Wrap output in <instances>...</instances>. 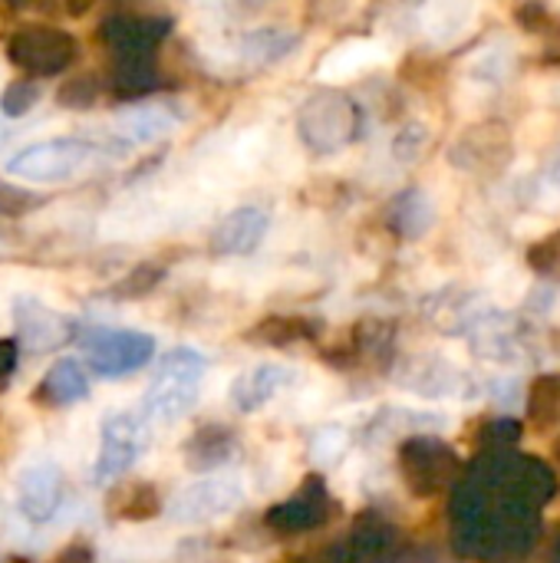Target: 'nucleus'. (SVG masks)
Masks as SVG:
<instances>
[{"instance_id":"9b49d317","label":"nucleus","mask_w":560,"mask_h":563,"mask_svg":"<svg viewBox=\"0 0 560 563\" xmlns=\"http://www.w3.org/2000/svg\"><path fill=\"white\" fill-rule=\"evenodd\" d=\"M13 323H17V333L30 353H53L56 346L69 343L73 340V320L50 310L46 303H40L36 297H20L13 303Z\"/></svg>"},{"instance_id":"6ab92c4d","label":"nucleus","mask_w":560,"mask_h":563,"mask_svg":"<svg viewBox=\"0 0 560 563\" xmlns=\"http://www.w3.org/2000/svg\"><path fill=\"white\" fill-rule=\"evenodd\" d=\"M89 399V379L83 373V366L76 360H56L46 376L40 379V389H36V402L50 406V409H66V406H76Z\"/></svg>"},{"instance_id":"412c9836","label":"nucleus","mask_w":560,"mask_h":563,"mask_svg":"<svg viewBox=\"0 0 560 563\" xmlns=\"http://www.w3.org/2000/svg\"><path fill=\"white\" fill-rule=\"evenodd\" d=\"M389 221H393V228L403 238H413L416 241V238H422L436 224V205H432V198L422 188H409V191H403L393 201Z\"/></svg>"},{"instance_id":"1a4fd4ad","label":"nucleus","mask_w":560,"mask_h":563,"mask_svg":"<svg viewBox=\"0 0 560 563\" xmlns=\"http://www.w3.org/2000/svg\"><path fill=\"white\" fill-rule=\"evenodd\" d=\"M300 135L314 152H337L340 145H347L350 132H353V102H347L343 96H314L304 109H300Z\"/></svg>"},{"instance_id":"a878e982","label":"nucleus","mask_w":560,"mask_h":563,"mask_svg":"<svg viewBox=\"0 0 560 563\" xmlns=\"http://www.w3.org/2000/svg\"><path fill=\"white\" fill-rule=\"evenodd\" d=\"M281 563H360L356 561V554L347 548V541L343 544H327V548H320V551H304V554H294V558H287V561Z\"/></svg>"},{"instance_id":"9d476101","label":"nucleus","mask_w":560,"mask_h":563,"mask_svg":"<svg viewBox=\"0 0 560 563\" xmlns=\"http://www.w3.org/2000/svg\"><path fill=\"white\" fill-rule=\"evenodd\" d=\"M347 548L360 563H406V544L399 528L376 508H366L353 518Z\"/></svg>"},{"instance_id":"2f4dec72","label":"nucleus","mask_w":560,"mask_h":563,"mask_svg":"<svg viewBox=\"0 0 560 563\" xmlns=\"http://www.w3.org/2000/svg\"><path fill=\"white\" fill-rule=\"evenodd\" d=\"M0 563H3V561H0Z\"/></svg>"},{"instance_id":"393cba45","label":"nucleus","mask_w":560,"mask_h":563,"mask_svg":"<svg viewBox=\"0 0 560 563\" xmlns=\"http://www.w3.org/2000/svg\"><path fill=\"white\" fill-rule=\"evenodd\" d=\"M521 442V422L518 419H495L485 429V442L488 449H515Z\"/></svg>"},{"instance_id":"423d86ee","label":"nucleus","mask_w":560,"mask_h":563,"mask_svg":"<svg viewBox=\"0 0 560 563\" xmlns=\"http://www.w3.org/2000/svg\"><path fill=\"white\" fill-rule=\"evenodd\" d=\"M149 445H152V426L142 412L106 416L102 429H99V452H96L92 478L99 485L122 478Z\"/></svg>"},{"instance_id":"f257e3e1","label":"nucleus","mask_w":560,"mask_h":563,"mask_svg":"<svg viewBox=\"0 0 560 563\" xmlns=\"http://www.w3.org/2000/svg\"><path fill=\"white\" fill-rule=\"evenodd\" d=\"M558 498V475L538 455L488 449L462 465L452 485L449 528L459 558L521 563L541 538V515Z\"/></svg>"},{"instance_id":"dca6fc26","label":"nucleus","mask_w":560,"mask_h":563,"mask_svg":"<svg viewBox=\"0 0 560 563\" xmlns=\"http://www.w3.org/2000/svg\"><path fill=\"white\" fill-rule=\"evenodd\" d=\"M386 59V46L380 40H347L340 46H333L320 66H317V79L323 82H347L353 76L370 73L373 66H380Z\"/></svg>"},{"instance_id":"4be33fe9","label":"nucleus","mask_w":560,"mask_h":563,"mask_svg":"<svg viewBox=\"0 0 560 563\" xmlns=\"http://www.w3.org/2000/svg\"><path fill=\"white\" fill-rule=\"evenodd\" d=\"M317 333V323L307 317H267L248 330V343L257 346H290Z\"/></svg>"},{"instance_id":"c85d7f7f","label":"nucleus","mask_w":560,"mask_h":563,"mask_svg":"<svg viewBox=\"0 0 560 563\" xmlns=\"http://www.w3.org/2000/svg\"><path fill=\"white\" fill-rule=\"evenodd\" d=\"M56 563H96V551L86 541H69L59 554Z\"/></svg>"},{"instance_id":"ddd939ff","label":"nucleus","mask_w":560,"mask_h":563,"mask_svg":"<svg viewBox=\"0 0 560 563\" xmlns=\"http://www.w3.org/2000/svg\"><path fill=\"white\" fill-rule=\"evenodd\" d=\"M267 228H271V214L264 208L241 205L218 221V228L211 234V251L224 254V257H244L261 247Z\"/></svg>"},{"instance_id":"cd10ccee","label":"nucleus","mask_w":560,"mask_h":563,"mask_svg":"<svg viewBox=\"0 0 560 563\" xmlns=\"http://www.w3.org/2000/svg\"><path fill=\"white\" fill-rule=\"evenodd\" d=\"M20 363V343L17 340H0V389L10 386L13 373Z\"/></svg>"},{"instance_id":"aec40b11","label":"nucleus","mask_w":560,"mask_h":563,"mask_svg":"<svg viewBox=\"0 0 560 563\" xmlns=\"http://www.w3.org/2000/svg\"><path fill=\"white\" fill-rule=\"evenodd\" d=\"M297 46V33L284 30V26H261L251 30L238 40V59L241 63H254V66H271L277 59H284L290 49Z\"/></svg>"},{"instance_id":"7ed1b4c3","label":"nucleus","mask_w":560,"mask_h":563,"mask_svg":"<svg viewBox=\"0 0 560 563\" xmlns=\"http://www.w3.org/2000/svg\"><path fill=\"white\" fill-rule=\"evenodd\" d=\"M99 155H102V148L92 145L89 139L59 135V139H43V142L20 148L3 165V172L26 185H56V181H69V178L83 175L89 165H96Z\"/></svg>"},{"instance_id":"2eb2a0df","label":"nucleus","mask_w":560,"mask_h":563,"mask_svg":"<svg viewBox=\"0 0 560 563\" xmlns=\"http://www.w3.org/2000/svg\"><path fill=\"white\" fill-rule=\"evenodd\" d=\"M238 449V439H234V429L221 426V422H208V426H198L185 445H182V462L188 472H198V475H208L215 468H221Z\"/></svg>"},{"instance_id":"c756f323","label":"nucleus","mask_w":560,"mask_h":563,"mask_svg":"<svg viewBox=\"0 0 560 563\" xmlns=\"http://www.w3.org/2000/svg\"><path fill=\"white\" fill-rule=\"evenodd\" d=\"M548 563H560V534L558 541H554V548H551V561Z\"/></svg>"},{"instance_id":"20e7f679","label":"nucleus","mask_w":560,"mask_h":563,"mask_svg":"<svg viewBox=\"0 0 560 563\" xmlns=\"http://www.w3.org/2000/svg\"><path fill=\"white\" fill-rule=\"evenodd\" d=\"M399 475L416 498H436L462 475L459 452L436 435H409L399 445Z\"/></svg>"},{"instance_id":"f8f14e48","label":"nucleus","mask_w":560,"mask_h":563,"mask_svg":"<svg viewBox=\"0 0 560 563\" xmlns=\"http://www.w3.org/2000/svg\"><path fill=\"white\" fill-rule=\"evenodd\" d=\"M63 501V475L50 462H36L17 478V508L30 525H46Z\"/></svg>"},{"instance_id":"bb28decb","label":"nucleus","mask_w":560,"mask_h":563,"mask_svg":"<svg viewBox=\"0 0 560 563\" xmlns=\"http://www.w3.org/2000/svg\"><path fill=\"white\" fill-rule=\"evenodd\" d=\"M36 96H40V89L36 86H30V79L26 82H13L7 92H3V112L7 115H20V112H26V109H33V102H36Z\"/></svg>"},{"instance_id":"0eeeda50","label":"nucleus","mask_w":560,"mask_h":563,"mask_svg":"<svg viewBox=\"0 0 560 563\" xmlns=\"http://www.w3.org/2000/svg\"><path fill=\"white\" fill-rule=\"evenodd\" d=\"M333 515V498L323 475H304L297 492L287 501H277L264 511V528L277 538H300L323 528Z\"/></svg>"},{"instance_id":"4468645a","label":"nucleus","mask_w":560,"mask_h":563,"mask_svg":"<svg viewBox=\"0 0 560 563\" xmlns=\"http://www.w3.org/2000/svg\"><path fill=\"white\" fill-rule=\"evenodd\" d=\"M290 383H294V369L290 366H284V363H261V366L241 373L231 383L228 399H231V406L238 412H257L271 399H277Z\"/></svg>"},{"instance_id":"a211bd4d","label":"nucleus","mask_w":560,"mask_h":563,"mask_svg":"<svg viewBox=\"0 0 560 563\" xmlns=\"http://www.w3.org/2000/svg\"><path fill=\"white\" fill-rule=\"evenodd\" d=\"M175 125H178V119L165 106H132V109L119 112L112 122L116 135L129 145H152V142L165 139L168 132H175Z\"/></svg>"},{"instance_id":"f3484780","label":"nucleus","mask_w":560,"mask_h":563,"mask_svg":"<svg viewBox=\"0 0 560 563\" xmlns=\"http://www.w3.org/2000/svg\"><path fill=\"white\" fill-rule=\"evenodd\" d=\"M106 511H109L116 521L145 525V521H155V518L165 511V501H162L158 485H152V482H125V485L109 488V495H106Z\"/></svg>"},{"instance_id":"6e6552de","label":"nucleus","mask_w":560,"mask_h":563,"mask_svg":"<svg viewBox=\"0 0 560 563\" xmlns=\"http://www.w3.org/2000/svg\"><path fill=\"white\" fill-rule=\"evenodd\" d=\"M244 492L238 478H201L185 485L168 501V518L175 525H208L221 515H231L241 505Z\"/></svg>"},{"instance_id":"39448f33","label":"nucleus","mask_w":560,"mask_h":563,"mask_svg":"<svg viewBox=\"0 0 560 563\" xmlns=\"http://www.w3.org/2000/svg\"><path fill=\"white\" fill-rule=\"evenodd\" d=\"M86 366L102 379H122L155 360V336L142 330H109L92 327L79 333Z\"/></svg>"},{"instance_id":"b1692460","label":"nucleus","mask_w":560,"mask_h":563,"mask_svg":"<svg viewBox=\"0 0 560 563\" xmlns=\"http://www.w3.org/2000/svg\"><path fill=\"white\" fill-rule=\"evenodd\" d=\"M528 416L538 429L560 426V376H545L531 386L528 396Z\"/></svg>"},{"instance_id":"7c9ffc66","label":"nucleus","mask_w":560,"mask_h":563,"mask_svg":"<svg viewBox=\"0 0 560 563\" xmlns=\"http://www.w3.org/2000/svg\"><path fill=\"white\" fill-rule=\"evenodd\" d=\"M558 455H560V445H558Z\"/></svg>"},{"instance_id":"f03ea898","label":"nucleus","mask_w":560,"mask_h":563,"mask_svg":"<svg viewBox=\"0 0 560 563\" xmlns=\"http://www.w3.org/2000/svg\"><path fill=\"white\" fill-rule=\"evenodd\" d=\"M205 373H208V360L191 346H175V350L162 353L158 369L142 396L139 412L149 422H162V426L185 419L201 396Z\"/></svg>"},{"instance_id":"5701e85b","label":"nucleus","mask_w":560,"mask_h":563,"mask_svg":"<svg viewBox=\"0 0 560 563\" xmlns=\"http://www.w3.org/2000/svg\"><path fill=\"white\" fill-rule=\"evenodd\" d=\"M472 16H475V0H429V30L442 43L469 30Z\"/></svg>"}]
</instances>
